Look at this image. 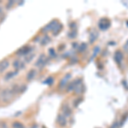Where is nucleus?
Instances as JSON below:
<instances>
[{
  "instance_id": "obj_1",
  "label": "nucleus",
  "mask_w": 128,
  "mask_h": 128,
  "mask_svg": "<svg viewBox=\"0 0 128 128\" xmlns=\"http://www.w3.org/2000/svg\"><path fill=\"white\" fill-rule=\"evenodd\" d=\"M14 96V93L12 92L11 89H4L0 90V100L4 102H9L12 100Z\"/></svg>"
},
{
  "instance_id": "obj_2",
  "label": "nucleus",
  "mask_w": 128,
  "mask_h": 128,
  "mask_svg": "<svg viewBox=\"0 0 128 128\" xmlns=\"http://www.w3.org/2000/svg\"><path fill=\"white\" fill-rule=\"evenodd\" d=\"M62 114L67 118V117H70L72 114V109L68 104H64L62 107Z\"/></svg>"
},
{
  "instance_id": "obj_3",
  "label": "nucleus",
  "mask_w": 128,
  "mask_h": 128,
  "mask_svg": "<svg viewBox=\"0 0 128 128\" xmlns=\"http://www.w3.org/2000/svg\"><path fill=\"white\" fill-rule=\"evenodd\" d=\"M109 26H110V20L106 19V18L101 20L100 22H99V28L102 30H107Z\"/></svg>"
},
{
  "instance_id": "obj_4",
  "label": "nucleus",
  "mask_w": 128,
  "mask_h": 128,
  "mask_svg": "<svg viewBox=\"0 0 128 128\" xmlns=\"http://www.w3.org/2000/svg\"><path fill=\"white\" fill-rule=\"evenodd\" d=\"M13 67L15 68V69L16 71H18V70H20L22 69L23 68L25 67V64L24 62H22V61H20V60H16L13 62Z\"/></svg>"
},
{
  "instance_id": "obj_5",
  "label": "nucleus",
  "mask_w": 128,
  "mask_h": 128,
  "mask_svg": "<svg viewBox=\"0 0 128 128\" xmlns=\"http://www.w3.org/2000/svg\"><path fill=\"white\" fill-rule=\"evenodd\" d=\"M57 123L62 126H65L67 125V118L63 114H59L57 117Z\"/></svg>"
},
{
  "instance_id": "obj_6",
  "label": "nucleus",
  "mask_w": 128,
  "mask_h": 128,
  "mask_svg": "<svg viewBox=\"0 0 128 128\" xmlns=\"http://www.w3.org/2000/svg\"><path fill=\"white\" fill-rule=\"evenodd\" d=\"M9 65H10V63L8 60H4V61H2L1 62H0V73L4 72L5 70L8 68Z\"/></svg>"
},
{
  "instance_id": "obj_7",
  "label": "nucleus",
  "mask_w": 128,
  "mask_h": 128,
  "mask_svg": "<svg viewBox=\"0 0 128 128\" xmlns=\"http://www.w3.org/2000/svg\"><path fill=\"white\" fill-rule=\"evenodd\" d=\"M114 59H115V61H116L117 63L120 64L121 61H122V59H123V54H122V52H121L120 50H117L116 52H115Z\"/></svg>"
},
{
  "instance_id": "obj_8",
  "label": "nucleus",
  "mask_w": 128,
  "mask_h": 128,
  "mask_svg": "<svg viewBox=\"0 0 128 128\" xmlns=\"http://www.w3.org/2000/svg\"><path fill=\"white\" fill-rule=\"evenodd\" d=\"M30 51H31V49H29L28 47H23V48H22L19 51H18L17 54H19V53H20V54L22 55V56L28 55V53H29Z\"/></svg>"
},
{
  "instance_id": "obj_9",
  "label": "nucleus",
  "mask_w": 128,
  "mask_h": 128,
  "mask_svg": "<svg viewBox=\"0 0 128 128\" xmlns=\"http://www.w3.org/2000/svg\"><path fill=\"white\" fill-rule=\"evenodd\" d=\"M35 74H36V72H35L34 69H32L31 71L28 72V74H26V79H28V80H32L34 79V76H35Z\"/></svg>"
},
{
  "instance_id": "obj_10",
  "label": "nucleus",
  "mask_w": 128,
  "mask_h": 128,
  "mask_svg": "<svg viewBox=\"0 0 128 128\" xmlns=\"http://www.w3.org/2000/svg\"><path fill=\"white\" fill-rule=\"evenodd\" d=\"M17 74V71H15V72H9L7 74H6V76H5V80H10V79H12L13 77H15V75H16Z\"/></svg>"
},
{
  "instance_id": "obj_11",
  "label": "nucleus",
  "mask_w": 128,
  "mask_h": 128,
  "mask_svg": "<svg viewBox=\"0 0 128 128\" xmlns=\"http://www.w3.org/2000/svg\"><path fill=\"white\" fill-rule=\"evenodd\" d=\"M12 126H13V128H25L23 124L19 122V121H16V122H14Z\"/></svg>"
},
{
  "instance_id": "obj_12",
  "label": "nucleus",
  "mask_w": 128,
  "mask_h": 128,
  "mask_svg": "<svg viewBox=\"0 0 128 128\" xmlns=\"http://www.w3.org/2000/svg\"><path fill=\"white\" fill-rule=\"evenodd\" d=\"M98 34H92L90 35V43H93L94 42V40L96 38V37H98V35H96Z\"/></svg>"
},
{
  "instance_id": "obj_13",
  "label": "nucleus",
  "mask_w": 128,
  "mask_h": 128,
  "mask_svg": "<svg viewBox=\"0 0 128 128\" xmlns=\"http://www.w3.org/2000/svg\"><path fill=\"white\" fill-rule=\"evenodd\" d=\"M34 54H30V55H28V56H26V58H25V61L26 62H29L32 60V58H34Z\"/></svg>"
},
{
  "instance_id": "obj_14",
  "label": "nucleus",
  "mask_w": 128,
  "mask_h": 128,
  "mask_svg": "<svg viewBox=\"0 0 128 128\" xmlns=\"http://www.w3.org/2000/svg\"><path fill=\"white\" fill-rule=\"evenodd\" d=\"M122 117H124V120H123V118H122V120L120 121V126H122L123 124L125 123V121L127 120V118H128V113H126Z\"/></svg>"
},
{
  "instance_id": "obj_15",
  "label": "nucleus",
  "mask_w": 128,
  "mask_h": 128,
  "mask_svg": "<svg viewBox=\"0 0 128 128\" xmlns=\"http://www.w3.org/2000/svg\"><path fill=\"white\" fill-rule=\"evenodd\" d=\"M119 126H120V123L115 121V122H114L112 125H111L110 128H119Z\"/></svg>"
},
{
  "instance_id": "obj_16",
  "label": "nucleus",
  "mask_w": 128,
  "mask_h": 128,
  "mask_svg": "<svg viewBox=\"0 0 128 128\" xmlns=\"http://www.w3.org/2000/svg\"><path fill=\"white\" fill-rule=\"evenodd\" d=\"M86 49V44L83 43V44H81V46L80 47V51H84Z\"/></svg>"
},
{
  "instance_id": "obj_17",
  "label": "nucleus",
  "mask_w": 128,
  "mask_h": 128,
  "mask_svg": "<svg viewBox=\"0 0 128 128\" xmlns=\"http://www.w3.org/2000/svg\"><path fill=\"white\" fill-rule=\"evenodd\" d=\"M124 50H125L126 51H128V41H127V43L125 44V46H124Z\"/></svg>"
}]
</instances>
